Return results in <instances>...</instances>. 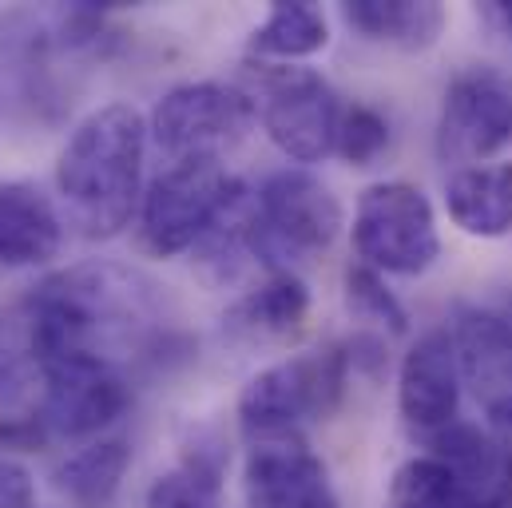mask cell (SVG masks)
Instances as JSON below:
<instances>
[{"instance_id":"cell-5","label":"cell","mask_w":512,"mask_h":508,"mask_svg":"<svg viewBox=\"0 0 512 508\" xmlns=\"http://www.w3.org/2000/svg\"><path fill=\"white\" fill-rule=\"evenodd\" d=\"M350 243L358 262L378 274L417 278L441 258L433 199L409 179H382L358 195Z\"/></svg>"},{"instance_id":"cell-2","label":"cell","mask_w":512,"mask_h":508,"mask_svg":"<svg viewBox=\"0 0 512 508\" xmlns=\"http://www.w3.org/2000/svg\"><path fill=\"white\" fill-rule=\"evenodd\" d=\"M151 131L131 104H104L84 116L56 159V187L68 223L88 239H112L139 215Z\"/></svg>"},{"instance_id":"cell-16","label":"cell","mask_w":512,"mask_h":508,"mask_svg":"<svg viewBox=\"0 0 512 508\" xmlns=\"http://www.w3.org/2000/svg\"><path fill=\"white\" fill-rule=\"evenodd\" d=\"M445 211L469 239L512 235V163H477L445 179Z\"/></svg>"},{"instance_id":"cell-23","label":"cell","mask_w":512,"mask_h":508,"mask_svg":"<svg viewBox=\"0 0 512 508\" xmlns=\"http://www.w3.org/2000/svg\"><path fill=\"white\" fill-rule=\"evenodd\" d=\"M342 294H346V310L366 322V326H378L385 334H409V314L401 306V298L389 290L385 274L370 270L366 262H350L346 274H342Z\"/></svg>"},{"instance_id":"cell-6","label":"cell","mask_w":512,"mask_h":508,"mask_svg":"<svg viewBox=\"0 0 512 508\" xmlns=\"http://www.w3.org/2000/svg\"><path fill=\"white\" fill-rule=\"evenodd\" d=\"M255 84L247 96L255 100L258 124L270 143L294 163H322L334 151L342 100L330 80L302 64H251Z\"/></svg>"},{"instance_id":"cell-22","label":"cell","mask_w":512,"mask_h":508,"mask_svg":"<svg viewBox=\"0 0 512 508\" xmlns=\"http://www.w3.org/2000/svg\"><path fill=\"white\" fill-rule=\"evenodd\" d=\"M481 501L485 497L433 453L401 461L389 481V508H481Z\"/></svg>"},{"instance_id":"cell-8","label":"cell","mask_w":512,"mask_h":508,"mask_svg":"<svg viewBox=\"0 0 512 508\" xmlns=\"http://www.w3.org/2000/svg\"><path fill=\"white\" fill-rule=\"evenodd\" d=\"M235 175L223 159H179L167 163L143 191L139 203V243L155 258L195 251L215 211L223 207Z\"/></svg>"},{"instance_id":"cell-19","label":"cell","mask_w":512,"mask_h":508,"mask_svg":"<svg viewBox=\"0 0 512 508\" xmlns=\"http://www.w3.org/2000/svg\"><path fill=\"white\" fill-rule=\"evenodd\" d=\"M227 449L215 441H195L183 461L155 477L147 489V508H223Z\"/></svg>"},{"instance_id":"cell-28","label":"cell","mask_w":512,"mask_h":508,"mask_svg":"<svg viewBox=\"0 0 512 508\" xmlns=\"http://www.w3.org/2000/svg\"><path fill=\"white\" fill-rule=\"evenodd\" d=\"M481 508H512V481L509 477H505V481H501V485L481 501Z\"/></svg>"},{"instance_id":"cell-1","label":"cell","mask_w":512,"mask_h":508,"mask_svg":"<svg viewBox=\"0 0 512 508\" xmlns=\"http://www.w3.org/2000/svg\"><path fill=\"white\" fill-rule=\"evenodd\" d=\"M155 286L116 262H80L48 274L24 302L36 366L72 354L108 358L143 346L155 326Z\"/></svg>"},{"instance_id":"cell-21","label":"cell","mask_w":512,"mask_h":508,"mask_svg":"<svg viewBox=\"0 0 512 508\" xmlns=\"http://www.w3.org/2000/svg\"><path fill=\"white\" fill-rule=\"evenodd\" d=\"M251 223H255V187H247L239 175L223 199V207L215 211L211 227L203 231V239L195 243V258L199 266L227 282L239 274L243 258H251Z\"/></svg>"},{"instance_id":"cell-7","label":"cell","mask_w":512,"mask_h":508,"mask_svg":"<svg viewBox=\"0 0 512 508\" xmlns=\"http://www.w3.org/2000/svg\"><path fill=\"white\" fill-rule=\"evenodd\" d=\"M255 120L258 112L247 88L199 80L163 92L147 116V131L151 143L167 155V163L223 159V151L235 147L255 127Z\"/></svg>"},{"instance_id":"cell-24","label":"cell","mask_w":512,"mask_h":508,"mask_svg":"<svg viewBox=\"0 0 512 508\" xmlns=\"http://www.w3.org/2000/svg\"><path fill=\"white\" fill-rule=\"evenodd\" d=\"M389 120L374 104H342V116H338V139H334V151L350 163V167H374L389 151Z\"/></svg>"},{"instance_id":"cell-26","label":"cell","mask_w":512,"mask_h":508,"mask_svg":"<svg viewBox=\"0 0 512 508\" xmlns=\"http://www.w3.org/2000/svg\"><path fill=\"white\" fill-rule=\"evenodd\" d=\"M485 421H489V437H493V445L501 453V469L512 481V393L485 405Z\"/></svg>"},{"instance_id":"cell-12","label":"cell","mask_w":512,"mask_h":508,"mask_svg":"<svg viewBox=\"0 0 512 508\" xmlns=\"http://www.w3.org/2000/svg\"><path fill=\"white\" fill-rule=\"evenodd\" d=\"M247 508H342L326 461L302 433L251 441L243 465Z\"/></svg>"},{"instance_id":"cell-20","label":"cell","mask_w":512,"mask_h":508,"mask_svg":"<svg viewBox=\"0 0 512 508\" xmlns=\"http://www.w3.org/2000/svg\"><path fill=\"white\" fill-rule=\"evenodd\" d=\"M131 469V449L120 437L92 441L76 449L60 469H56V489L76 508H104L124 485Z\"/></svg>"},{"instance_id":"cell-18","label":"cell","mask_w":512,"mask_h":508,"mask_svg":"<svg viewBox=\"0 0 512 508\" xmlns=\"http://www.w3.org/2000/svg\"><path fill=\"white\" fill-rule=\"evenodd\" d=\"M330 44V20L322 8L306 0H278L270 4L266 20L251 32V56L262 64H298Z\"/></svg>"},{"instance_id":"cell-25","label":"cell","mask_w":512,"mask_h":508,"mask_svg":"<svg viewBox=\"0 0 512 508\" xmlns=\"http://www.w3.org/2000/svg\"><path fill=\"white\" fill-rule=\"evenodd\" d=\"M52 441L40 409H24V413H4L0 417V445L16 449V453H36Z\"/></svg>"},{"instance_id":"cell-17","label":"cell","mask_w":512,"mask_h":508,"mask_svg":"<svg viewBox=\"0 0 512 508\" xmlns=\"http://www.w3.org/2000/svg\"><path fill=\"white\" fill-rule=\"evenodd\" d=\"M342 20L370 44L429 52L445 32L449 12L437 0H350L342 4Z\"/></svg>"},{"instance_id":"cell-10","label":"cell","mask_w":512,"mask_h":508,"mask_svg":"<svg viewBox=\"0 0 512 508\" xmlns=\"http://www.w3.org/2000/svg\"><path fill=\"white\" fill-rule=\"evenodd\" d=\"M441 163L477 167L512 143V84L493 68H465L449 80L437 112Z\"/></svg>"},{"instance_id":"cell-27","label":"cell","mask_w":512,"mask_h":508,"mask_svg":"<svg viewBox=\"0 0 512 508\" xmlns=\"http://www.w3.org/2000/svg\"><path fill=\"white\" fill-rule=\"evenodd\" d=\"M36 493H32V477L20 461L0 457V508H32Z\"/></svg>"},{"instance_id":"cell-11","label":"cell","mask_w":512,"mask_h":508,"mask_svg":"<svg viewBox=\"0 0 512 508\" xmlns=\"http://www.w3.org/2000/svg\"><path fill=\"white\" fill-rule=\"evenodd\" d=\"M461 362L445 326L425 330L397 366V413L417 441L437 437L453 421H461Z\"/></svg>"},{"instance_id":"cell-3","label":"cell","mask_w":512,"mask_h":508,"mask_svg":"<svg viewBox=\"0 0 512 508\" xmlns=\"http://www.w3.org/2000/svg\"><path fill=\"white\" fill-rule=\"evenodd\" d=\"M346 346H326L310 354L282 358L243 385L239 393V429L247 441L294 437L310 421H326L338 413L350 385Z\"/></svg>"},{"instance_id":"cell-9","label":"cell","mask_w":512,"mask_h":508,"mask_svg":"<svg viewBox=\"0 0 512 508\" xmlns=\"http://www.w3.org/2000/svg\"><path fill=\"white\" fill-rule=\"evenodd\" d=\"M40 370V417L52 437H96L124 417L128 378L116 362L96 354L52 358Z\"/></svg>"},{"instance_id":"cell-13","label":"cell","mask_w":512,"mask_h":508,"mask_svg":"<svg viewBox=\"0 0 512 508\" xmlns=\"http://www.w3.org/2000/svg\"><path fill=\"white\" fill-rule=\"evenodd\" d=\"M461 378L489 405L512 393V290L493 302H465L449 318Z\"/></svg>"},{"instance_id":"cell-15","label":"cell","mask_w":512,"mask_h":508,"mask_svg":"<svg viewBox=\"0 0 512 508\" xmlns=\"http://www.w3.org/2000/svg\"><path fill=\"white\" fill-rule=\"evenodd\" d=\"M64 247L56 203L32 183H0V266H44Z\"/></svg>"},{"instance_id":"cell-14","label":"cell","mask_w":512,"mask_h":508,"mask_svg":"<svg viewBox=\"0 0 512 508\" xmlns=\"http://www.w3.org/2000/svg\"><path fill=\"white\" fill-rule=\"evenodd\" d=\"M310 322V286L302 274H266L255 290L235 298L223 330L243 346H286Z\"/></svg>"},{"instance_id":"cell-4","label":"cell","mask_w":512,"mask_h":508,"mask_svg":"<svg viewBox=\"0 0 512 508\" xmlns=\"http://www.w3.org/2000/svg\"><path fill=\"white\" fill-rule=\"evenodd\" d=\"M342 235L338 195L302 167L266 175L255 191L251 258L270 274H298L302 262L318 258Z\"/></svg>"}]
</instances>
